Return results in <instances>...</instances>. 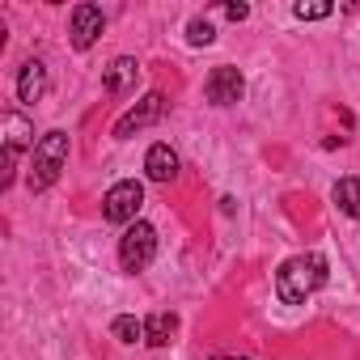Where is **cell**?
<instances>
[{
    "instance_id": "3957f363",
    "label": "cell",
    "mask_w": 360,
    "mask_h": 360,
    "mask_svg": "<svg viewBox=\"0 0 360 360\" xmlns=\"http://www.w3.org/2000/svg\"><path fill=\"white\" fill-rule=\"evenodd\" d=\"M153 255H157V229L148 221L127 225V233L119 238V263H123V271H131V276L144 271L153 263Z\"/></svg>"
},
{
    "instance_id": "7a4b0ae2",
    "label": "cell",
    "mask_w": 360,
    "mask_h": 360,
    "mask_svg": "<svg viewBox=\"0 0 360 360\" xmlns=\"http://www.w3.org/2000/svg\"><path fill=\"white\" fill-rule=\"evenodd\" d=\"M64 161H68V131H47L30 153V178H26L30 191H47L60 178Z\"/></svg>"
},
{
    "instance_id": "6da1fadb",
    "label": "cell",
    "mask_w": 360,
    "mask_h": 360,
    "mask_svg": "<svg viewBox=\"0 0 360 360\" xmlns=\"http://www.w3.org/2000/svg\"><path fill=\"white\" fill-rule=\"evenodd\" d=\"M322 284H326V259L322 255H297V259L280 263V271H276V297L284 305H305Z\"/></svg>"
},
{
    "instance_id": "ac0fdd59",
    "label": "cell",
    "mask_w": 360,
    "mask_h": 360,
    "mask_svg": "<svg viewBox=\"0 0 360 360\" xmlns=\"http://www.w3.org/2000/svg\"><path fill=\"white\" fill-rule=\"evenodd\" d=\"M212 360H246V356H212Z\"/></svg>"
},
{
    "instance_id": "277c9868",
    "label": "cell",
    "mask_w": 360,
    "mask_h": 360,
    "mask_svg": "<svg viewBox=\"0 0 360 360\" xmlns=\"http://www.w3.org/2000/svg\"><path fill=\"white\" fill-rule=\"evenodd\" d=\"M140 208H144V187L136 183V178L115 183V187L106 191V200H102V217H106L110 225H136Z\"/></svg>"
},
{
    "instance_id": "ba28073f",
    "label": "cell",
    "mask_w": 360,
    "mask_h": 360,
    "mask_svg": "<svg viewBox=\"0 0 360 360\" xmlns=\"http://www.w3.org/2000/svg\"><path fill=\"white\" fill-rule=\"evenodd\" d=\"M144 169H148L153 183H174V178H178V153L169 144H153L144 153Z\"/></svg>"
},
{
    "instance_id": "9a60e30c",
    "label": "cell",
    "mask_w": 360,
    "mask_h": 360,
    "mask_svg": "<svg viewBox=\"0 0 360 360\" xmlns=\"http://www.w3.org/2000/svg\"><path fill=\"white\" fill-rule=\"evenodd\" d=\"M217 39V30H212V22H204V18H195L191 26H187V43L191 47H208Z\"/></svg>"
},
{
    "instance_id": "2e32d148",
    "label": "cell",
    "mask_w": 360,
    "mask_h": 360,
    "mask_svg": "<svg viewBox=\"0 0 360 360\" xmlns=\"http://www.w3.org/2000/svg\"><path fill=\"white\" fill-rule=\"evenodd\" d=\"M292 13L301 22H322V18H330V5H326V0H309V5L301 0V5H292Z\"/></svg>"
},
{
    "instance_id": "4fadbf2b",
    "label": "cell",
    "mask_w": 360,
    "mask_h": 360,
    "mask_svg": "<svg viewBox=\"0 0 360 360\" xmlns=\"http://www.w3.org/2000/svg\"><path fill=\"white\" fill-rule=\"evenodd\" d=\"M174 330H178V318L174 314H153L148 322H144V343H153V347H165L169 339H174Z\"/></svg>"
},
{
    "instance_id": "9c48e42d",
    "label": "cell",
    "mask_w": 360,
    "mask_h": 360,
    "mask_svg": "<svg viewBox=\"0 0 360 360\" xmlns=\"http://www.w3.org/2000/svg\"><path fill=\"white\" fill-rule=\"evenodd\" d=\"M43 94H47V68H43V60H26L18 72V98L34 106Z\"/></svg>"
},
{
    "instance_id": "8992f818",
    "label": "cell",
    "mask_w": 360,
    "mask_h": 360,
    "mask_svg": "<svg viewBox=\"0 0 360 360\" xmlns=\"http://www.w3.org/2000/svg\"><path fill=\"white\" fill-rule=\"evenodd\" d=\"M161 115H165V98H161V94H148L140 106H131V110H127V115L115 123V140H127L131 131H144V127H153Z\"/></svg>"
},
{
    "instance_id": "e0dca14e",
    "label": "cell",
    "mask_w": 360,
    "mask_h": 360,
    "mask_svg": "<svg viewBox=\"0 0 360 360\" xmlns=\"http://www.w3.org/2000/svg\"><path fill=\"white\" fill-rule=\"evenodd\" d=\"M225 13H229V22H246V18H250L246 5H225Z\"/></svg>"
},
{
    "instance_id": "30bf717a",
    "label": "cell",
    "mask_w": 360,
    "mask_h": 360,
    "mask_svg": "<svg viewBox=\"0 0 360 360\" xmlns=\"http://www.w3.org/2000/svg\"><path fill=\"white\" fill-rule=\"evenodd\" d=\"M34 127H30V119L26 115H18V110H9L5 115V148H13V153H22V148H30L34 153Z\"/></svg>"
},
{
    "instance_id": "7c38bea8",
    "label": "cell",
    "mask_w": 360,
    "mask_h": 360,
    "mask_svg": "<svg viewBox=\"0 0 360 360\" xmlns=\"http://www.w3.org/2000/svg\"><path fill=\"white\" fill-rule=\"evenodd\" d=\"M330 200H335V208L343 217H356L360 221V178H339L335 191H330Z\"/></svg>"
},
{
    "instance_id": "8fae6325",
    "label": "cell",
    "mask_w": 360,
    "mask_h": 360,
    "mask_svg": "<svg viewBox=\"0 0 360 360\" xmlns=\"http://www.w3.org/2000/svg\"><path fill=\"white\" fill-rule=\"evenodd\" d=\"M136 77H140V64H136L131 56H119V60L106 68V89H110V94H127V89L136 85Z\"/></svg>"
},
{
    "instance_id": "52a82bcc",
    "label": "cell",
    "mask_w": 360,
    "mask_h": 360,
    "mask_svg": "<svg viewBox=\"0 0 360 360\" xmlns=\"http://www.w3.org/2000/svg\"><path fill=\"white\" fill-rule=\"evenodd\" d=\"M102 26H106V18H102L98 5H77V9H72V47H77V51H89V47L98 43Z\"/></svg>"
},
{
    "instance_id": "5bb4252c",
    "label": "cell",
    "mask_w": 360,
    "mask_h": 360,
    "mask_svg": "<svg viewBox=\"0 0 360 360\" xmlns=\"http://www.w3.org/2000/svg\"><path fill=\"white\" fill-rule=\"evenodd\" d=\"M110 335H115L119 343H136V339H144V322L131 318V314H119V318L110 322Z\"/></svg>"
},
{
    "instance_id": "5b68a950",
    "label": "cell",
    "mask_w": 360,
    "mask_h": 360,
    "mask_svg": "<svg viewBox=\"0 0 360 360\" xmlns=\"http://www.w3.org/2000/svg\"><path fill=\"white\" fill-rule=\"evenodd\" d=\"M204 94H208V102H212V106H233V102L246 94V81H242V72H238V68L221 64V68H212V72H208Z\"/></svg>"
}]
</instances>
